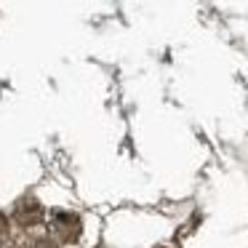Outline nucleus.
<instances>
[{"label": "nucleus", "instance_id": "1", "mask_svg": "<svg viewBox=\"0 0 248 248\" xmlns=\"http://www.w3.org/2000/svg\"><path fill=\"white\" fill-rule=\"evenodd\" d=\"M51 232L56 235V240L62 243H75L80 237V219L75 214H67V211H59V214L51 216Z\"/></svg>", "mask_w": 248, "mask_h": 248}, {"label": "nucleus", "instance_id": "4", "mask_svg": "<svg viewBox=\"0 0 248 248\" xmlns=\"http://www.w3.org/2000/svg\"><path fill=\"white\" fill-rule=\"evenodd\" d=\"M6 232H8V219L0 214V235H6Z\"/></svg>", "mask_w": 248, "mask_h": 248}, {"label": "nucleus", "instance_id": "2", "mask_svg": "<svg viewBox=\"0 0 248 248\" xmlns=\"http://www.w3.org/2000/svg\"><path fill=\"white\" fill-rule=\"evenodd\" d=\"M14 219H16L22 227H32V224H38V221L43 219V205H40L38 200H32V198L22 200V203H19L16 208H14Z\"/></svg>", "mask_w": 248, "mask_h": 248}, {"label": "nucleus", "instance_id": "3", "mask_svg": "<svg viewBox=\"0 0 248 248\" xmlns=\"http://www.w3.org/2000/svg\"><path fill=\"white\" fill-rule=\"evenodd\" d=\"M35 248H59V246H56L54 240H48V237H43V240L35 243Z\"/></svg>", "mask_w": 248, "mask_h": 248}]
</instances>
